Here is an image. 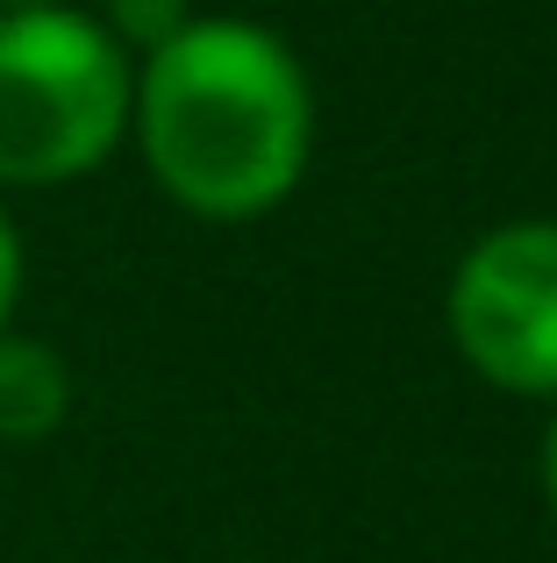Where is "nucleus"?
I'll list each match as a JSON object with an SVG mask.
<instances>
[{
	"instance_id": "nucleus-1",
	"label": "nucleus",
	"mask_w": 557,
	"mask_h": 563,
	"mask_svg": "<svg viewBox=\"0 0 557 563\" xmlns=\"http://www.w3.org/2000/svg\"><path fill=\"white\" fill-rule=\"evenodd\" d=\"M129 129L151 179L200 221L272 214L315 151L307 71L272 29L194 14L165 51L136 65Z\"/></svg>"
},
{
	"instance_id": "nucleus-2",
	"label": "nucleus",
	"mask_w": 557,
	"mask_h": 563,
	"mask_svg": "<svg viewBox=\"0 0 557 563\" xmlns=\"http://www.w3.org/2000/svg\"><path fill=\"white\" fill-rule=\"evenodd\" d=\"M136 57L79 8L0 14V192L72 186L129 136Z\"/></svg>"
},
{
	"instance_id": "nucleus-3",
	"label": "nucleus",
	"mask_w": 557,
	"mask_h": 563,
	"mask_svg": "<svg viewBox=\"0 0 557 563\" xmlns=\"http://www.w3.org/2000/svg\"><path fill=\"white\" fill-rule=\"evenodd\" d=\"M450 343L487 385L557 399V221L487 229L450 272Z\"/></svg>"
},
{
	"instance_id": "nucleus-4",
	"label": "nucleus",
	"mask_w": 557,
	"mask_h": 563,
	"mask_svg": "<svg viewBox=\"0 0 557 563\" xmlns=\"http://www.w3.org/2000/svg\"><path fill=\"white\" fill-rule=\"evenodd\" d=\"M72 413V372L36 335H0V442H43Z\"/></svg>"
},
{
	"instance_id": "nucleus-5",
	"label": "nucleus",
	"mask_w": 557,
	"mask_h": 563,
	"mask_svg": "<svg viewBox=\"0 0 557 563\" xmlns=\"http://www.w3.org/2000/svg\"><path fill=\"white\" fill-rule=\"evenodd\" d=\"M186 22H194L186 0H108V22H100V29H108L129 57H151V51H165Z\"/></svg>"
},
{
	"instance_id": "nucleus-6",
	"label": "nucleus",
	"mask_w": 557,
	"mask_h": 563,
	"mask_svg": "<svg viewBox=\"0 0 557 563\" xmlns=\"http://www.w3.org/2000/svg\"><path fill=\"white\" fill-rule=\"evenodd\" d=\"M22 235H14V221H8V207H0V335L14 329V300H22Z\"/></svg>"
},
{
	"instance_id": "nucleus-7",
	"label": "nucleus",
	"mask_w": 557,
	"mask_h": 563,
	"mask_svg": "<svg viewBox=\"0 0 557 563\" xmlns=\"http://www.w3.org/2000/svg\"><path fill=\"white\" fill-rule=\"evenodd\" d=\"M544 499H550V514H557V413H550V428H544Z\"/></svg>"
},
{
	"instance_id": "nucleus-8",
	"label": "nucleus",
	"mask_w": 557,
	"mask_h": 563,
	"mask_svg": "<svg viewBox=\"0 0 557 563\" xmlns=\"http://www.w3.org/2000/svg\"><path fill=\"white\" fill-rule=\"evenodd\" d=\"M36 8H57V0H0V14H36Z\"/></svg>"
}]
</instances>
